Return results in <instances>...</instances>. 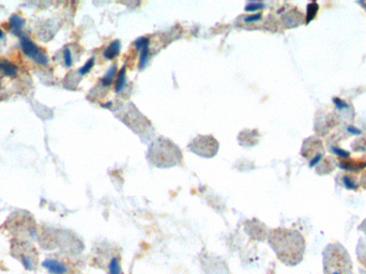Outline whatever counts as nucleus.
I'll use <instances>...</instances> for the list:
<instances>
[{
	"label": "nucleus",
	"mask_w": 366,
	"mask_h": 274,
	"mask_svg": "<svg viewBox=\"0 0 366 274\" xmlns=\"http://www.w3.org/2000/svg\"><path fill=\"white\" fill-rule=\"evenodd\" d=\"M148 159L157 167H170L182 161L179 148L166 138H157L149 147Z\"/></svg>",
	"instance_id": "f257e3e1"
},
{
	"label": "nucleus",
	"mask_w": 366,
	"mask_h": 274,
	"mask_svg": "<svg viewBox=\"0 0 366 274\" xmlns=\"http://www.w3.org/2000/svg\"><path fill=\"white\" fill-rule=\"evenodd\" d=\"M190 150L205 157H211L219 150V143L212 136H198L190 144Z\"/></svg>",
	"instance_id": "f03ea898"
},
{
	"label": "nucleus",
	"mask_w": 366,
	"mask_h": 274,
	"mask_svg": "<svg viewBox=\"0 0 366 274\" xmlns=\"http://www.w3.org/2000/svg\"><path fill=\"white\" fill-rule=\"evenodd\" d=\"M21 39V48L24 54L35 60L37 63L46 65L48 63V58L45 53L41 49L36 43H33L28 37H20Z\"/></svg>",
	"instance_id": "7ed1b4c3"
},
{
	"label": "nucleus",
	"mask_w": 366,
	"mask_h": 274,
	"mask_svg": "<svg viewBox=\"0 0 366 274\" xmlns=\"http://www.w3.org/2000/svg\"><path fill=\"white\" fill-rule=\"evenodd\" d=\"M135 45L140 51L139 69H143L146 65L149 57V40L145 37H141L135 41Z\"/></svg>",
	"instance_id": "20e7f679"
},
{
	"label": "nucleus",
	"mask_w": 366,
	"mask_h": 274,
	"mask_svg": "<svg viewBox=\"0 0 366 274\" xmlns=\"http://www.w3.org/2000/svg\"><path fill=\"white\" fill-rule=\"evenodd\" d=\"M43 268H45L49 273L52 274H65L68 272V268L66 265L56 259H45L42 262Z\"/></svg>",
	"instance_id": "39448f33"
},
{
	"label": "nucleus",
	"mask_w": 366,
	"mask_h": 274,
	"mask_svg": "<svg viewBox=\"0 0 366 274\" xmlns=\"http://www.w3.org/2000/svg\"><path fill=\"white\" fill-rule=\"evenodd\" d=\"M9 24H10V29L14 35L21 37L22 29L25 26V20L22 19L18 14H13L9 20Z\"/></svg>",
	"instance_id": "423d86ee"
},
{
	"label": "nucleus",
	"mask_w": 366,
	"mask_h": 274,
	"mask_svg": "<svg viewBox=\"0 0 366 274\" xmlns=\"http://www.w3.org/2000/svg\"><path fill=\"white\" fill-rule=\"evenodd\" d=\"M0 71H3L6 76L13 77L18 73V66L10 61L3 59L0 60Z\"/></svg>",
	"instance_id": "0eeeda50"
},
{
	"label": "nucleus",
	"mask_w": 366,
	"mask_h": 274,
	"mask_svg": "<svg viewBox=\"0 0 366 274\" xmlns=\"http://www.w3.org/2000/svg\"><path fill=\"white\" fill-rule=\"evenodd\" d=\"M119 52H120V42L118 40L114 41V42H112V44L105 49L104 57H106L107 59H113V58H115L119 54Z\"/></svg>",
	"instance_id": "6e6552de"
},
{
	"label": "nucleus",
	"mask_w": 366,
	"mask_h": 274,
	"mask_svg": "<svg viewBox=\"0 0 366 274\" xmlns=\"http://www.w3.org/2000/svg\"><path fill=\"white\" fill-rule=\"evenodd\" d=\"M108 269H110V274H122L120 261L117 257H113L110 264H108Z\"/></svg>",
	"instance_id": "1a4fd4ad"
},
{
	"label": "nucleus",
	"mask_w": 366,
	"mask_h": 274,
	"mask_svg": "<svg viewBox=\"0 0 366 274\" xmlns=\"http://www.w3.org/2000/svg\"><path fill=\"white\" fill-rule=\"evenodd\" d=\"M317 11H318L317 4H316L315 2L309 4V6H307V14H306V23L307 24H309L315 18V15L317 14Z\"/></svg>",
	"instance_id": "9d476101"
},
{
	"label": "nucleus",
	"mask_w": 366,
	"mask_h": 274,
	"mask_svg": "<svg viewBox=\"0 0 366 274\" xmlns=\"http://www.w3.org/2000/svg\"><path fill=\"white\" fill-rule=\"evenodd\" d=\"M115 72H116V64H113L111 66V69L106 72L104 77L102 78V84L104 86H110L112 84V81L115 76Z\"/></svg>",
	"instance_id": "9b49d317"
},
{
	"label": "nucleus",
	"mask_w": 366,
	"mask_h": 274,
	"mask_svg": "<svg viewBox=\"0 0 366 274\" xmlns=\"http://www.w3.org/2000/svg\"><path fill=\"white\" fill-rule=\"evenodd\" d=\"M124 84H126V69L122 68L118 74L117 81H116V91L119 93V91L124 87Z\"/></svg>",
	"instance_id": "f8f14e48"
},
{
	"label": "nucleus",
	"mask_w": 366,
	"mask_h": 274,
	"mask_svg": "<svg viewBox=\"0 0 366 274\" xmlns=\"http://www.w3.org/2000/svg\"><path fill=\"white\" fill-rule=\"evenodd\" d=\"M94 64H95V58H90V59L85 63V65H82L79 69L80 75H85V74H87L91 70V68H93Z\"/></svg>",
	"instance_id": "ddd939ff"
},
{
	"label": "nucleus",
	"mask_w": 366,
	"mask_h": 274,
	"mask_svg": "<svg viewBox=\"0 0 366 274\" xmlns=\"http://www.w3.org/2000/svg\"><path fill=\"white\" fill-rule=\"evenodd\" d=\"M63 60H64V65L65 66H71L72 65V53L70 51V48L66 47L63 52Z\"/></svg>",
	"instance_id": "4468645a"
},
{
	"label": "nucleus",
	"mask_w": 366,
	"mask_h": 274,
	"mask_svg": "<svg viewBox=\"0 0 366 274\" xmlns=\"http://www.w3.org/2000/svg\"><path fill=\"white\" fill-rule=\"evenodd\" d=\"M331 151L333 152L334 154H336L338 156H342V157H349V155H350V154H349L348 151L343 150V149L337 148V147H332L331 148Z\"/></svg>",
	"instance_id": "2eb2a0df"
},
{
	"label": "nucleus",
	"mask_w": 366,
	"mask_h": 274,
	"mask_svg": "<svg viewBox=\"0 0 366 274\" xmlns=\"http://www.w3.org/2000/svg\"><path fill=\"white\" fill-rule=\"evenodd\" d=\"M333 103L335 104V106L338 110H345L349 107V105L345 101H343V100H340L338 98H333Z\"/></svg>",
	"instance_id": "dca6fc26"
},
{
	"label": "nucleus",
	"mask_w": 366,
	"mask_h": 274,
	"mask_svg": "<svg viewBox=\"0 0 366 274\" xmlns=\"http://www.w3.org/2000/svg\"><path fill=\"white\" fill-rule=\"evenodd\" d=\"M263 5L260 4V3H249L246 5L245 7V10L246 11H254V10H257V9H260V8H262Z\"/></svg>",
	"instance_id": "f3484780"
},
{
	"label": "nucleus",
	"mask_w": 366,
	"mask_h": 274,
	"mask_svg": "<svg viewBox=\"0 0 366 274\" xmlns=\"http://www.w3.org/2000/svg\"><path fill=\"white\" fill-rule=\"evenodd\" d=\"M343 182L345 187L348 189V190H355L356 189V185L354 184V182L352 180L349 179L348 177H344L343 178Z\"/></svg>",
	"instance_id": "a211bd4d"
},
{
	"label": "nucleus",
	"mask_w": 366,
	"mask_h": 274,
	"mask_svg": "<svg viewBox=\"0 0 366 274\" xmlns=\"http://www.w3.org/2000/svg\"><path fill=\"white\" fill-rule=\"evenodd\" d=\"M23 264H24V267L26 268V269H28V270H31L32 269V262L28 258V257H26V256L23 257Z\"/></svg>",
	"instance_id": "6ab92c4d"
},
{
	"label": "nucleus",
	"mask_w": 366,
	"mask_h": 274,
	"mask_svg": "<svg viewBox=\"0 0 366 274\" xmlns=\"http://www.w3.org/2000/svg\"><path fill=\"white\" fill-rule=\"evenodd\" d=\"M261 18V14L258 13V14H255V15H251V16H246V18L244 19L245 22H254V21H257L259 20Z\"/></svg>",
	"instance_id": "aec40b11"
},
{
	"label": "nucleus",
	"mask_w": 366,
	"mask_h": 274,
	"mask_svg": "<svg viewBox=\"0 0 366 274\" xmlns=\"http://www.w3.org/2000/svg\"><path fill=\"white\" fill-rule=\"evenodd\" d=\"M348 132L349 133H351V134H353V135H360L361 134V130H359V129H356L355 127H352V126H349L348 127Z\"/></svg>",
	"instance_id": "412c9836"
},
{
	"label": "nucleus",
	"mask_w": 366,
	"mask_h": 274,
	"mask_svg": "<svg viewBox=\"0 0 366 274\" xmlns=\"http://www.w3.org/2000/svg\"><path fill=\"white\" fill-rule=\"evenodd\" d=\"M321 157H322V155H321L320 153H318L317 155H316V156L314 157V159L311 161V163H310V167H314V166H315L316 164H318V162L321 160Z\"/></svg>",
	"instance_id": "4be33fe9"
},
{
	"label": "nucleus",
	"mask_w": 366,
	"mask_h": 274,
	"mask_svg": "<svg viewBox=\"0 0 366 274\" xmlns=\"http://www.w3.org/2000/svg\"><path fill=\"white\" fill-rule=\"evenodd\" d=\"M4 38H5V33L2 29H0V39H4Z\"/></svg>",
	"instance_id": "5701e85b"
},
{
	"label": "nucleus",
	"mask_w": 366,
	"mask_h": 274,
	"mask_svg": "<svg viewBox=\"0 0 366 274\" xmlns=\"http://www.w3.org/2000/svg\"><path fill=\"white\" fill-rule=\"evenodd\" d=\"M331 274H342V273H340V272H338V271H334V272H332Z\"/></svg>",
	"instance_id": "b1692460"
},
{
	"label": "nucleus",
	"mask_w": 366,
	"mask_h": 274,
	"mask_svg": "<svg viewBox=\"0 0 366 274\" xmlns=\"http://www.w3.org/2000/svg\"><path fill=\"white\" fill-rule=\"evenodd\" d=\"M0 82H2V77H0Z\"/></svg>",
	"instance_id": "393cba45"
}]
</instances>
